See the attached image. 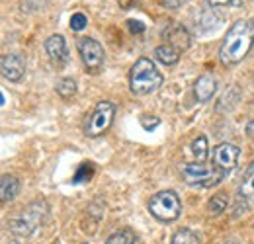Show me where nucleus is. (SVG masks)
I'll return each mask as SVG.
<instances>
[{
    "mask_svg": "<svg viewBox=\"0 0 254 244\" xmlns=\"http://www.w3.org/2000/svg\"><path fill=\"white\" fill-rule=\"evenodd\" d=\"M254 45V22L253 20H239L235 22L219 49V59L223 64H237L241 62Z\"/></svg>",
    "mask_w": 254,
    "mask_h": 244,
    "instance_id": "f257e3e1",
    "label": "nucleus"
},
{
    "mask_svg": "<svg viewBox=\"0 0 254 244\" xmlns=\"http://www.w3.org/2000/svg\"><path fill=\"white\" fill-rule=\"evenodd\" d=\"M160 84H162V74L159 72L157 64L149 57L137 59L135 64L131 66V74H129L131 92L135 96H147L160 88Z\"/></svg>",
    "mask_w": 254,
    "mask_h": 244,
    "instance_id": "f03ea898",
    "label": "nucleus"
},
{
    "mask_svg": "<svg viewBox=\"0 0 254 244\" xmlns=\"http://www.w3.org/2000/svg\"><path fill=\"white\" fill-rule=\"evenodd\" d=\"M45 213H47V203L43 199H37V201L30 203L18 217L10 219L8 227L18 237H30L33 231L43 223Z\"/></svg>",
    "mask_w": 254,
    "mask_h": 244,
    "instance_id": "7ed1b4c3",
    "label": "nucleus"
},
{
    "mask_svg": "<svg viewBox=\"0 0 254 244\" xmlns=\"http://www.w3.org/2000/svg\"><path fill=\"white\" fill-rule=\"evenodd\" d=\"M182 178L188 185H197V187H211L217 185L227 174H223L219 168H215L213 164L207 166L203 162H195V164H182L180 166Z\"/></svg>",
    "mask_w": 254,
    "mask_h": 244,
    "instance_id": "20e7f679",
    "label": "nucleus"
},
{
    "mask_svg": "<svg viewBox=\"0 0 254 244\" xmlns=\"http://www.w3.org/2000/svg\"><path fill=\"white\" fill-rule=\"evenodd\" d=\"M149 211L155 219L164 221V223H170V221H176L178 215L182 211V203H180V197L176 195V191L172 189H162L159 193H155L149 201Z\"/></svg>",
    "mask_w": 254,
    "mask_h": 244,
    "instance_id": "39448f33",
    "label": "nucleus"
},
{
    "mask_svg": "<svg viewBox=\"0 0 254 244\" xmlns=\"http://www.w3.org/2000/svg\"><path fill=\"white\" fill-rule=\"evenodd\" d=\"M114 116H116V106L112 102H100L86 122V135L88 137L104 135L114 122Z\"/></svg>",
    "mask_w": 254,
    "mask_h": 244,
    "instance_id": "423d86ee",
    "label": "nucleus"
},
{
    "mask_svg": "<svg viewBox=\"0 0 254 244\" xmlns=\"http://www.w3.org/2000/svg\"><path fill=\"white\" fill-rule=\"evenodd\" d=\"M76 47H78V53H80V59L84 62V66L92 74L100 72V68L104 66V49H102V45L92 37H80Z\"/></svg>",
    "mask_w": 254,
    "mask_h": 244,
    "instance_id": "0eeeda50",
    "label": "nucleus"
},
{
    "mask_svg": "<svg viewBox=\"0 0 254 244\" xmlns=\"http://www.w3.org/2000/svg\"><path fill=\"white\" fill-rule=\"evenodd\" d=\"M239 156H241V149L233 143H221L213 149V154H211V162L215 168H219L223 174H229L237 162H239Z\"/></svg>",
    "mask_w": 254,
    "mask_h": 244,
    "instance_id": "6e6552de",
    "label": "nucleus"
},
{
    "mask_svg": "<svg viewBox=\"0 0 254 244\" xmlns=\"http://www.w3.org/2000/svg\"><path fill=\"white\" fill-rule=\"evenodd\" d=\"M0 70H2V76L6 80L18 82L26 74V62L20 55H4L0 59Z\"/></svg>",
    "mask_w": 254,
    "mask_h": 244,
    "instance_id": "1a4fd4ad",
    "label": "nucleus"
},
{
    "mask_svg": "<svg viewBox=\"0 0 254 244\" xmlns=\"http://www.w3.org/2000/svg\"><path fill=\"white\" fill-rule=\"evenodd\" d=\"M215 90H217V80H215V76H211V74H201V76L195 80V84H193V96H195V100H197L199 104L209 102V100L213 98Z\"/></svg>",
    "mask_w": 254,
    "mask_h": 244,
    "instance_id": "9d476101",
    "label": "nucleus"
},
{
    "mask_svg": "<svg viewBox=\"0 0 254 244\" xmlns=\"http://www.w3.org/2000/svg\"><path fill=\"white\" fill-rule=\"evenodd\" d=\"M45 51L47 55L51 57V61L57 62V64H63L68 61V51H66V43H64V37L55 33L51 35L47 41H45Z\"/></svg>",
    "mask_w": 254,
    "mask_h": 244,
    "instance_id": "9b49d317",
    "label": "nucleus"
},
{
    "mask_svg": "<svg viewBox=\"0 0 254 244\" xmlns=\"http://www.w3.org/2000/svg\"><path fill=\"white\" fill-rule=\"evenodd\" d=\"M166 39H168V45H172L178 51H186L190 47V35L182 26H172L166 31Z\"/></svg>",
    "mask_w": 254,
    "mask_h": 244,
    "instance_id": "f8f14e48",
    "label": "nucleus"
},
{
    "mask_svg": "<svg viewBox=\"0 0 254 244\" xmlns=\"http://www.w3.org/2000/svg\"><path fill=\"white\" fill-rule=\"evenodd\" d=\"M20 191V180L12 174H4L2 180H0V199L6 203V201H12Z\"/></svg>",
    "mask_w": 254,
    "mask_h": 244,
    "instance_id": "ddd939ff",
    "label": "nucleus"
},
{
    "mask_svg": "<svg viewBox=\"0 0 254 244\" xmlns=\"http://www.w3.org/2000/svg\"><path fill=\"white\" fill-rule=\"evenodd\" d=\"M239 193L243 199H254V160L249 164L243 180H241V187H239Z\"/></svg>",
    "mask_w": 254,
    "mask_h": 244,
    "instance_id": "4468645a",
    "label": "nucleus"
},
{
    "mask_svg": "<svg viewBox=\"0 0 254 244\" xmlns=\"http://www.w3.org/2000/svg\"><path fill=\"white\" fill-rule=\"evenodd\" d=\"M155 59L160 61L162 64H176L180 59V51L166 43V45H160L155 49Z\"/></svg>",
    "mask_w": 254,
    "mask_h": 244,
    "instance_id": "2eb2a0df",
    "label": "nucleus"
},
{
    "mask_svg": "<svg viewBox=\"0 0 254 244\" xmlns=\"http://www.w3.org/2000/svg\"><path fill=\"white\" fill-rule=\"evenodd\" d=\"M106 244H141L139 243V239H137V235L133 233V231H129V229H122V231H118V233H114Z\"/></svg>",
    "mask_w": 254,
    "mask_h": 244,
    "instance_id": "dca6fc26",
    "label": "nucleus"
},
{
    "mask_svg": "<svg viewBox=\"0 0 254 244\" xmlns=\"http://www.w3.org/2000/svg\"><path fill=\"white\" fill-rule=\"evenodd\" d=\"M207 139L203 137V135H197L193 141H191V153L195 156V160L197 162H203L205 158H207Z\"/></svg>",
    "mask_w": 254,
    "mask_h": 244,
    "instance_id": "f3484780",
    "label": "nucleus"
},
{
    "mask_svg": "<svg viewBox=\"0 0 254 244\" xmlns=\"http://www.w3.org/2000/svg\"><path fill=\"white\" fill-rule=\"evenodd\" d=\"M170 244H199V237L197 233H193L191 229H180L174 237Z\"/></svg>",
    "mask_w": 254,
    "mask_h": 244,
    "instance_id": "a211bd4d",
    "label": "nucleus"
},
{
    "mask_svg": "<svg viewBox=\"0 0 254 244\" xmlns=\"http://www.w3.org/2000/svg\"><path fill=\"white\" fill-rule=\"evenodd\" d=\"M57 94L64 98V100H70L74 94H76V82L72 78H63L57 82Z\"/></svg>",
    "mask_w": 254,
    "mask_h": 244,
    "instance_id": "6ab92c4d",
    "label": "nucleus"
},
{
    "mask_svg": "<svg viewBox=\"0 0 254 244\" xmlns=\"http://www.w3.org/2000/svg\"><path fill=\"white\" fill-rule=\"evenodd\" d=\"M227 205H229V199H227V195L225 193H217V195H213L211 199H209V203H207V209L211 211L213 215H221L225 209H227Z\"/></svg>",
    "mask_w": 254,
    "mask_h": 244,
    "instance_id": "aec40b11",
    "label": "nucleus"
},
{
    "mask_svg": "<svg viewBox=\"0 0 254 244\" xmlns=\"http://www.w3.org/2000/svg\"><path fill=\"white\" fill-rule=\"evenodd\" d=\"M92 176H94V164H92V162H84V164H80V166H78V170H76V174H74L72 182L74 183L88 182Z\"/></svg>",
    "mask_w": 254,
    "mask_h": 244,
    "instance_id": "412c9836",
    "label": "nucleus"
},
{
    "mask_svg": "<svg viewBox=\"0 0 254 244\" xmlns=\"http://www.w3.org/2000/svg\"><path fill=\"white\" fill-rule=\"evenodd\" d=\"M86 24H88V20H86V16L84 14H72V18H70V30L72 31H80L86 28Z\"/></svg>",
    "mask_w": 254,
    "mask_h": 244,
    "instance_id": "4be33fe9",
    "label": "nucleus"
},
{
    "mask_svg": "<svg viewBox=\"0 0 254 244\" xmlns=\"http://www.w3.org/2000/svg\"><path fill=\"white\" fill-rule=\"evenodd\" d=\"M127 28H129L131 33H143L145 31L143 22H137V20H127Z\"/></svg>",
    "mask_w": 254,
    "mask_h": 244,
    "instance_id": "5701e85b",
    "label": "nucleus"
},
{
    "mask_svg": "<svg viewBox=\"0 0 254 244\" xmlns=\"http://www.w3.org/2000/svg\"><path fill=\"white\" fill-rule=\"evenodd\" d=\"M239 0H207V4L209 6H233V4H237Z\"/></svg>",
    "mask_w": 254,
    "mask_h": 244,
    "instance_id": "b1692460",
    "label": "nucleus"
},
{
    "mask_svg": "<svg viewBox=\"0 0 254 244\" xmlns=\"http://www.w3.org/2000/svg\"><path fill=\"white\" fill-rule=\"evenodd\" d=\"M184 2H186V0H162V4H164L166 8H172V10H174V8H180Z\"/></svg>",
    "mask_w": 254,
    "mask_h": 244,
    "instance_id": "393cba45",
    "label": "nucleus"
},
{
    "mask_svg": "<svg viewBox=\"0 0 254 244\" xmlns=\"http://www.w3.org/2000/svg\"><path fill=\"white\" fill-rule=\"evenodd\" d=\"M118 2H120V6H122V8H131V6H133V4H135V2H137V0H118Z\"/></svg>",
    "mask_w": 254,
    "mask_h": 244,
    "instance_id": "a878e982",
    "label": "nucleus"
},
{
    "mask_svg": "<svg viewBox=\"0 0 254 244\" xmlns=\"http://www.w3.org/2000/svg\"><path fill=\"white\" fill-rule=\"evenodd\" d=\"M247 133H249V135H251V137L254 139V120L249 123V125H247Z\"/></svg>",
    "mask_w": 254,
    "mask_h": 244,
    "instance_id": "bb28decb",
    "label": "nucleus"
}]
</instances>
